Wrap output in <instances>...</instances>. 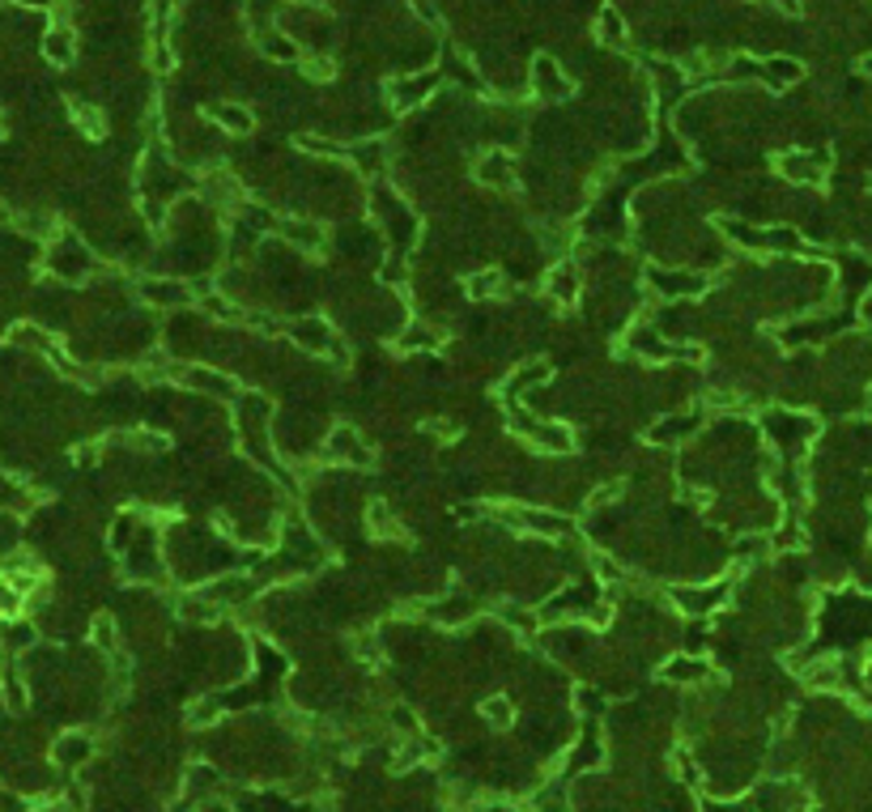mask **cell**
Wrapping results in <instances>:
<instances>
[{
	"mask_svg": "<svg viewBox=\"0 0 872 812\" xmlns=\"http://www.w3.org/2000/svg\"><path fill=\"white\" fill-rule=\"evenodd\" d=\"M55 765H64V770H73V765L90 762V736H81V732H68V736H60L52 749Z\"/></svg>",
	"mask_w": 872,
	"mask_h": 812,
	"instance_id": "cell-1",
	"label": "cell"
},
{
	"mask_svg": "<svg viewBox=\"0 0 872 812\" xmlns=\"http://www.w3.org/2000/svg\"><path fill=\"white\" fill-rule=\"evenodd\" d=\"M0 702L13 714H22L30 707V689H26V681H22L17 668H4V676H0Z\"/></svg>",
	"mask_w": 872,
	"mask_h": 812,
	"instance_id": "cell-2",
	"label": "cell"
},
{
	"mask_svg": "<svg viewBox=\"0 0 872 812\" xmlns=\"http://www.w3.org/2000/svg\"><path fill=\"white\" fill-rule=\"evenodd\" d=\"M779 166H783V175H787V179H800V183H813V179L821 175L818 162H813V157H800V153H787Z\"/></svg>",
	"mask_w": 872,
	"mask_h": 812,
	"instance_id": "cell-3",
	"label": "cell"
},
{
	"mask_svg": "<svg viewBox=\"0 0 872 812\" xmlns=\"http://www.w3.org/2000/svg\"><path fill=\"white\" fill-rule=\"evenodd\" d=\"M481 179H485V183H494V188L511 183V179H515V175H511V157H507V153H494V157H485V162H481Z\"/></svg>",
	"mask_w": 872,
	"mask_h": 812,
	"instance_id": "cell-4",
	"label": "cell"
},
{
	"mask_svg": "<svg viewBox=\"0 0 872 812\" xmlns=\"http://www.w3.org/2000/svg\"><path fill=\"white\" fill-rule=\"evenodd\" d=\"M800 64L796 60H770L767 68H762V77H767L770 86H792V81H800Z\"/></svg>",
	"mask_w": 872,
	"mask_h": 812,
	"instance_id": "cell-5",
	"label": "cell"
},
{
	"mask_svg": "<svg viewBox=\"0 0 872 812\" xmlns=\"http://www.w3.org/2000/svg\"><path fill=\"white\" fill-rule=\"evenodd\" d=\"M213 119L226 124L230 132H252V115L243 106H213Z\"/></svg>",
	"mask_w": 872,
	"mask_h": 812,
	"instance_id": "cell-6",
	"label": "cell"
},
{
	"mask_svg": "<svg viewBox=\"0 0 872 812\" xmlns=\"http://www.w3.org/2000/svg\"><path fill=\"white\" fill-rule=\"evenodd\" d=\"M601 35H605V43H614V48L625 43V26H621V17H617L614 9L601 13Z\"/></svg>",
	"mask_w": 872,
	"mask_h": 812,
	"instance_id": "cell-7",
	"label": "cell"
},
{
	"mask_svg": "<svg viewBox=\"0 0 872 812\" xmlns=\"http://www.w3.org/2000/svg\"><path fill=\"white\" fill-rule=\"evenodd\" d=\"M22 600H26V592H17L9 579L0 583V617H17L22 612Z\"/></svg>",
	"mask_w": 872,
	"mask_h": 812,
	"instance_id": "cell-8",
	"label": "cell"
},
{
	"mask_svg": "<svg viewBox=\"0 0 872 812\" xmlns=\"http://www.w3.org/2000/svg\"><path fill=\"white\" fill-rule=\"evenodd\" d=\"M286 234L299 243V248H307V252H315L319 248V230L315 226H303V221H286Z\"/></svg>",
	"mask_w": 872,
	"mask_h": 812,
	"instance_id": "cell-9",
	"label": "cell"
},
{
	"mask_svg": "<svg viewBox=\"0 0 872 812\" xmlns=\"http://www.w3.org/2000/svg\"><path fill=\"white\" fill-rule=\"evenodd\" d=\"M146 299H154V303H184L188 290H184V286H162V281H154V286H146Z\"/></svg>",
	"mask_w": 872,
	"mask_h": 812,
	"instance_id": "cell-10",
	"label": "cell"
},
{
	"mask_svg": "<svg viewBox=\"0 0 872 812\" xmlns=\"http://www.w3.org/2000/svg\"><path fill=\"white\" fill-rule=\"evenodd\" d=\"M481 714H485L494 727H507V723H511V702H507V698H490V702L481 707Z\"/></svg>",
	"mask_w": 872,
	"mask_h": 812,
	"instance_id": "cell-11",
	"label": "cell"
},
{
	"mask_svg": "<svg viewBox=\"0 0 872 812\" xmlns=\"http://www.w3.org/2000/svg\"><path fill=\"white\" fill-rule=\"evenodd\" d=\"M48 55H52L55 64H64V60L73 55V35H68V30H52V39H48Z\"/></svg>",
	"mask_w": 872,
	"mask_h": 812,
	"instance_id": "cell-12",
	"label": "cell"
},
{
	"mask_svg": "<svg viewBox=\"0 0 872 812\" xmlns=\"http://www.w3.org/2000/svg\"><path fill=\"white\" fill-rule=\"evenodd\" d=\"M213 783H217V774H213L208 765H192V770H188V791H192V796H197V791H208Z\"/></svg>",
	"mask_w": 872,
	"mask_h": 812,
	"instance_id": "cell-13",
	"label": "cell"
},
{
	"mask_svg": "<svg viewBox=\"0 0 872 812\" xmlns=\"http://www.w3.org/2000/svg\"><path fill=\"white\" fill-rule=\"evenodd\" d=\"M574 286H579L574 268H558V277H554V294H558V299H570V294H574Z\"/></svg>",
	"mask_w": 872,
	"mask_h": 812,
	"instance_id": "cell-14",
	"label": "cell"
},
{
	"mask_svg": "<svg viewBox=\"0 0 872 812\" xmlns=\"http://www.w3.org/2000/svg\"><path fill=\"white\" fill-rule=\"evenodd\" d=\"M94 643H99L103 651H115V625H111L106 617H99V621H94Z\"/></svg>",
	"mask_w": 872,
	"mask_h": 812,
	"instance_id": "cell-15",
	"label": "cell"
},
{
	"mask_svg": "<svg viewBox=\"0 0 872 812\" xmlns=\"http://www.w3.org/2000/svg\"><path fill=\"white\" fill-rule=\"evenodd\" d=\"M596 570H601V579H609V583H617V579H621V570H617L609 558H596Z\"/></svg>",
	"mask_w": 872,
	"mask_h": 812,
	"instance_id": "cell-16",
	"label": "cell"
},
{
	"mask_svg": "<svg viewBox=\"0 0 872 812\" xmlns=\"http://www.w3.org/2000/svg\"><path fill=\"white\" fill-rule=\"evenodd\" d=\"M536 809H541V812H563L566 804H563V796H558V791H554V796H545V800H536Z\"/></svg>",
	"mask_w": 872,
	"mask_h": 812,
	"instance_id": "cell-17",
	"label": "cell"
},
{
	"mask_svg": "<svg viewBox=\"0 0 872 812\" xmlns=\"http://www.w3.org/2000/svg\"><path fill=\"white\" fill-rule=\"evenodd\" d=\"M192 719H197V723H213V719H217V707H213V702H201V707L192 711Z\"/></svg>",
	"mask_w": 872,
	"mask_h": 812,
	"instance_id": "cell-18",
	"label": "cell"
},
{
	"mask_svg": "<svg viewBox=\"0 0 872 812\" xmlns=\"http://www.w3.org/2000/svg\"><path fill=\"white\" fill-rule=\"evenodd\" d=\"M311 77H332V64L328 60H311Z\"/></svg>",
	"mask_w": 872,
	"mask_h": 812,
	"instance_id": "cell-19",
	"label": "cell"
},
{
	"mask_svg": "<svg viewBox=\"0 0 872 812\" xmlns=\"http://www.w3.org/2000/svg\"><path fill=\"white\" fill-rule=\"evenodd\" d=\"M770 4H779V9H783V13H792V17L800 13V0H770Z\"/></svg>",
	"mask_w": 872,
	"mask_h": 812,
	"instance_id": "cell-20",
	"label": "cell"
},
{
	"mask_svg": "<svg viewBox=\"0 0 872 812\" xmlns=\"http://www.w3.org/2000/svg\"><path fill=\"white\" fill-rule=\"evenodd\" d=\"M9 217H13V213H9V208H4V204H0V226H4V221H9Z\"/></svg>",
	"mask_w": 872,
	"mask_h": 812,
	"instance_id": "cell-21",
	"label": "cell"
},
{
	"mask_svg": "<svg viewBox=\"0 0 872 812\" xmlns=\"http://www.w3.org/2000/svg\"><path fill=\"white\" fill-rule=\"evenodd\" d=\"M864 68H869V73H872V55H869V60H864Z\"/></svg>",
	"mask_w": 872,
	"mask_h": 812,
	"instance_id": "cell-22",
	"label": "cell"
}]
</instances>
